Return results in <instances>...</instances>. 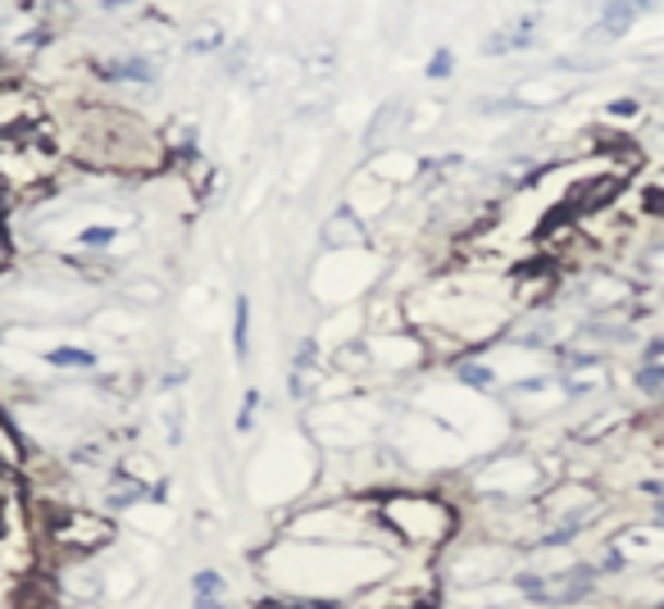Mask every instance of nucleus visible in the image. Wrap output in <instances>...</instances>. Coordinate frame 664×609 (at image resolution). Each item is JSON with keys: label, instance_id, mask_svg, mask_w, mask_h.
Wrapping results in <instances>:
<instances>
[{"label": "nucleus", "instance_id": "obj_15", "mask_svg": "<svg viewBox=\"0 0 664 609\" xmlns=\"http://www.w3.org/2000/svg\"><path fill=\"white\" fill-rule=\"evenodd\" d=\"M218 41H224V33H218V27H210V33H197V37H191V50L205 55V50H218Z\"/></svg>", "mask_w": 664, "mask_h": 609}, {"label": "nucleus", "instance_id": "obj_2", "mask_svg": "<svg viewBox=\"0 0 664 609\" xmlns=\"http://www.w3.org/2000/svg\"><path fill=\"white\" fill-rule=\"evenodd\" d=\"M46 541L64 560H96L105 546H115V518L87 505H55Z\"/></svg>", "mask_w": 664, "mask_h": 609}, {"label": "nucleus", "instance_id": "obj_16", "mask_svg": "<svg viewBox=\"0 0 664 609\" xmlns=\"http://www.w3.org/2000/svg\"><path fill=\"white\" fill-rule=\"evenodd\" d=\"M647 214L664 224V182H660V187H647Z\"/></svg>", "mask_w": 664, "mask_h": 609}, {"label": "nucleus", "instance_id": "obj_13", "mask_svg": "<svg viewBox=\"0 0 664 609\" xmlns=\"http://www.w3.org/2000/svg\"><path fill=\"white\" fill-rule=\"evenodd\" d=\"M256 409H260V392L251 386V392H246V401H241V409H237V432H241V437L256 432Z\"/></svg>", "mask_w": 664, "mask_h": 609}, {"label": "nucleus", "instance_id": "obj_4", "mask_svg": "<svg viewBox=\"0 0 664 609\" xmlns=\"http://www.w3.org/2000/svg\"><path fill=\"white\" fill-rule=\"evenodd\" d=\"M451 373H455V382L474 386V392H496L501 386V378H496L487 359H451Z\"/></svg>", "mask_w": 664, "mask_h": 609}, {"label": "nucleus", "instance_id": "obj_9", "mask_svg": "<svg viewBox=\"0 0 664 609\" xmlns=\"http://www.w3.org/2000/svg\"><path fill=\"white\" fill-rule=\"evenodd\" d=\"M632 392L647 396V401L664 396V359H642V365L632 369Z\"/></svg>", "mask_w": 664, "mask_h": 609}, {"label": "nucleus", "instance_id": "obj_6", "mask_svg": "<svg viewBox=\"0 0 664 609\" xmlns=\"http://www.w3.org/2000/svg\"><path fill=\"white\" fill-rule=\"evenodd\" d=\"M42 359H46L50 369H73V373H87V369L100 365V355L87 350V346H50Z\"/></svg>", "mask_w": 664, "mask_h": 609}, {"label": "nucleus", "instance_id": "obj_5", "mask_svg": "<svg viewBox=\"0 0 664 609\" xmlns=\"http://www.w3.org/2000/svg\"><path fill=\"white\" fill-rule=\"evenodd\" d=\"M96 73L105 82H155V64L142 60V55H128V60H115V64H96Z\"/></svg>", "mask_w": 664, "mask_h": 609}, {"label": "nucleus", "instance_id": "obj_12", "mask_svg": "<svg viewBox=\"0 0 664 609\" xmlns=\"http://www.w3.org/2000/svg\"><path fill=\"white\" fill-rule=\"evenodd\" d=\"M119 241V228H109V224H96L87 232H78V246H87V251H105V246H115Z\"/></svg>", "mask_w": 664, "mask_h": 609}, {"label": "nucleus", "instance_id": "obj_1", "mask_svg": "<svg viewBox=\"0 0 664 609\" xmlns=\"http://www.w3.org/2000/svg\"><path fill=\"white\" fill-rule=\"evenodd\" d=\"M378 523H382V537L396 550L441 556V550H451L460 541L464 510L432 491H387L378 501Z\"/></svg>", "mask_w": 664, "mask_h": 609}, {"label": "nucleus", "instance_id": "obj_3", "mask_svg": "<svg viewBox=\"0 0 664 609\" xmlns=\"http://www.w3.org/2000/svg\"><path fill=\"white\" fill-rule=\"evenodd\" d=\"M191 609H228V583L218 569L191 573Z\"/></svg>", "mask_w": 664, "mask_h": 609}, {"label": "nucleus", "instance_id": "obj_8", "mask_svg": "<svg viewBox=\"0 0 664 609\" xmlns=\"http://www.w3.org/2000/svg\"><path fill=\"white\" fill-rule=\"evenodd\" d=\"M523 46H533V19L510 23V27H501V33L487 37V55H506V50H523Z\"/></svg>", "mask_w": 664, "mask_h": 609}, {"label": "nucleus", "instance_id": "obj_17", "mask_svg": "<svg viewBox=\"0 0 664 609\" xmlns=\"http://www.w3.org/2000/svg\"><path fill=\"white\" fill-rule=\"evenodd\" d=\"M164 437H169V446H182V405L169 409V432Z\"/></svg>", "mask_w": 664, "mask_h": 609}, {"label": "nucleus", "instance_id": "obj_14", "mask_svg": "<svg viewBox=\"0 0 664 609\" xmlns=\"http://www.w3.org/2000/svg\"><path fill=\"white\" fill-rule=\"evenodd\" d=\"M451 69H455V55H451L447 46H441V50L432 55V60H428V77H432V82H441V77H451Z\"/></svg>", "mask_w": 664, "mask_h": 609}, {"label": "nucleus", "instance_id": "obj_7", "mask_svg": "<svg viewBox=\"0 0 664 609\" xmlns=\"http://www.w3.org/2000/svg\"><path fill=\"white\" fill-rule=\"evenodd\" d=\"M359 241H365V228H359V218L351 210H337V214L328 218L323 246H337V251H342V246H359Z\"/></svg>", "mask_w": 664, "mask_h": 609}, {"label": "nucleus", "instance_id": "obj_11", "mask_svg": "<svg viewBox=\"0 0 664 609\" xmlns=\"http://www.w3.org/2000/svg\"><path fill=\"white\" fill-rule=\"evenodd\" d=\"M632 14H638V10H628L624 0H605V14H601V23H596V33H605V37H624L628 27H632Z\"/></svg>", "mask_w": 664, "mask_h": 609}, {"label": "nucleus", "instance_id": "obj_10", "mask_svg": "<svg viewBox=\"0 0 664 609\" xmlns=\"http://www.w3.org/2000/svg\"><path fill=\"white\" fill-rule=\"evenodd\" d=\"M233 355L237 359L251 355V300L246 296H237V304H233Z\"/></svg>", "mask_w": 664, "mask_h": 609}, {"label": "nucleus", "instance_id": "obj_19", "mask_svg": "<svg viewBox=\"0 0 664 609\" xmlns=\"http://www.w3.org/2000/svg\"><path fill=\"white\" fill-rule=\"evenodd\" d=\"M624 5H628V10H651L655 0H624Z\"/></svg>", "mask_w": 664, "mask_h": 609}, {"label": "nucleus", "instance_id": "obj_18", "mask_svg": "<svg viewBox=\"0 0 664 609\" xmlns=\"http://www.w3.org/2000/svg\"><path fill=\"white\" fill-rule=\"evenodd\" d=\"M610 115H628V119H632V115H638V100H615Z\"/></svg>", "mask_w": 664, "mask_h": 609}, {"label": "nucleus", "instance_id": "obj_20", "mask_svg": "<svg viewBox=\"0 0 664 609\" xmlns=\"http://www.w3.org/2000/svg\"><path fill=\"white\" fill-rule=\"evenodd\" d=\"M5 478H10V459H5V455H0V482H5Z\"/></svg>", "mask_w": 664, "mask_h": 609}]
</instances>
